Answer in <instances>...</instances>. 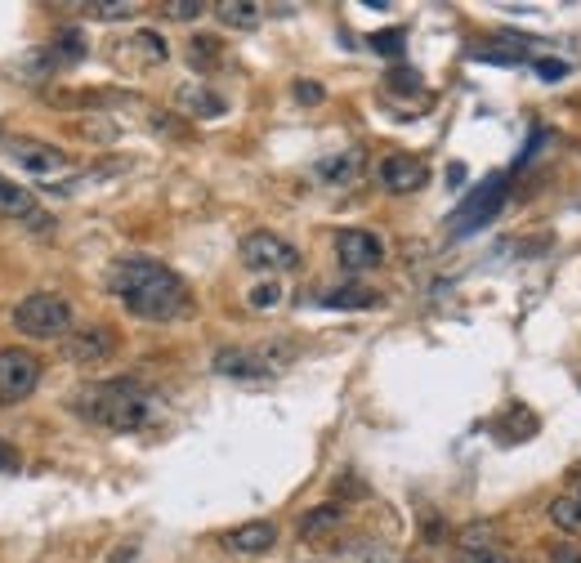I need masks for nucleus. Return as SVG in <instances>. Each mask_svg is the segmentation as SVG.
<instances>
[{
	"mask_svg": "<svg viewBox=\"0 0 581 563\" xmlns=\"http://www.w3.org/2000/svg\"><path fill=\"white\" fill-rule=\"evenodd\" d=\"M108 286L135 318L144 322H175L188 309V282L175 269L148 255H130L108 269Z\"/></svg>",
	"mask_w": 581,
	"mask_h": 563,
	"instance_id": "nucleus-1",
	"label": "nucleus"
},
{
	"mask_svg": "<svg viewBox=\"0 0 581 563\" xmlns=\"http://www.w3.org/2000/svg\"><path fill=\"white\" fill-rule=\"evenodd\" d=\"M76 416L103 429H117V434H135L157 416V407L135 380H103V385H85L76 394Z\"/></svg>",
	"mask_w": 581,
	"mask_h": 563,
	"instance_id": "nucleus-2",
	"label": "nucleus"
},
{
	"mask_svg": "<svg viewBox=\"0 0 581 563\" xmlns=\"http://www.w3.org/2000/svg\"><path fill=\"white\" fill-rule=\"evenodd\" d=\"M506 193H510V170H497V175L483 179V184L452 211V219H447L452 237H470V233H479L488 219H497V211L506 206Z\"/></svg>",
	"mask_w": 581,
	"mask_h": 563,
	"instance_id": "nucleus-3",
	"label": "nucleus"
},
{
	"mask_svg": "<svg viewBox=\"0 0 581 563\" xmlns=\"http://www.w3.org/2000/svg\"><path fill=\"white\" fill-rule=\"evenodd\" d=\"M14 327L23 331V336H63V331L72 327V304L63 300V295H27L23 304H14Z\"/></svg>",
	"mask_w": 581,
	"mask_h": 563,
	"instance_id": "nucleus-4",
	"label": "nucleus"
},
{
	"mask_svg": "<svg viewBox=\"0 0 581 563\" xmlns=\"http://www.w3.org/2000/svg\"><path fill=\"white\" fill-rule=\"evenodd\" d=\"M242 264L251 273H291V269H300V251L278 233H246Z\"/></svg>",
	"mask_w": 581,
	"mask_h": 563,
	"instance_id": "nucleus-5",
	"label": "nucleus"
},
{
	"mask_svg": "<svg viewBox=\"0 0 581 563\" xmlns=\"http://www.w3.org/2000/svg\"><path fill=\"white\" fill-rule=\"evenodd\" d=\"M41 385V362L27 349H0V403H23Z\"/></svg>",
	"mask_w": 581,
	"mask_h": 563,
	"instance_id": "nucleus-6",
	"label": "nucleus"
},
{
	"mask_svg": "<svg viewBox=\"0 0 581 563\" xmlns=\"http://www.w3.org/2000/svg\"><path fill=\"white\" fill-rule=\"evenodd\" d=\"M336 255L349 273H367L385 260V242L371 228H340L336 233Z\"/></svg>",
	"mask_w": 581,
	"mask_h": 563,
	"instance_id": "nucleus-7",
	"label": "nucleus"
},
{
	"mask_svg": "<svg viewBox=\"0 0 581 563\" xmlns=\"http://www.w3.org/2000/svg\"><path fill=\"white\" fill-rule=\"evenodd\" d=\"M211 367H215V376H228V380H264V376H273V362L264 358V353H255V349H219L215 358H211Z\"/></svg>",
	"mask_w": 581,
	"mask_h": 563,
	"instance_id": "nucleus-8",
	"label": "nucleus"
},
{
	"mask_svg": "<svg viewBox=\"0 0 581 563\" xmlns=\"http://www.w3.org/2000/svg\"><path fill=\"white\" fill-rule=\"evenodd\" d=\"M5 148H9V157H14L23 170H32V175H54V170L68 166V152H63V148H50V143H36V139H9Z\"/></svg>",
	"mask_w": 581,
	"mask_h": 563,
	"instance_id": "nucleus-9",
	"label": "nucleus"
},
{
	"mask_svg": "<svg viewBox=\"0 0 581 563\" xmlns=\"http://www.w3.org/2000/svg\"><path fill=\"white\" fill-rule=\"evenodd\" d=\"M425 179H430L425 161L407 157V152H394V157L380 161V184H385L389 193H416V188H425Z\"/></svg>",
	"mask_w": 581,
	"mask_h": 563,
	"instance_id": "nucleus-10",
	"label": "nucleus"
},
{
	"mask_svg": "<svg viewBox=\"0 0 581 563\" xmlns=\"http://www.w3.org/2000/svg\"><path fill=\"white\" fill-rule=\"evenodd\" d=\"M273 541H278V523L269 519H251L224 532V550H233V555H264V550H273Z\"/></svg>",
	"mask_w": 581,
	"mask_h": 563,
	"instance_id": "nucleus-11",
	"label": "nucleus"
},
{
	"mask_svg": "<svg viewBox=\"0 0 581 563\" xmlns=\"http://www.w3.org/2000/svg\"><path fill=\"white\" fill-rule=\"evenodd\" d=\"M112 349H117L112 327H85V331H76V336L68 340V358L81 362V367H94V362L112 358Z\"/></svg>",
	"mask_w": 581,
	"mask_h": 563,
	"instance_id": "nucleus-12",
	"label": "nucleus"
},
{
	"mask_svg": "<svg viewBox=\"0 0 581 563\" xmlns=\"http://www.w3.org/2000/svg\"><path fill=\"white\" fill-rule=\"evenodd\" d=\"M340 519H345V510H340V505H313V510L300 519V537L304 541L327 537V532L340 528Z\"/></svg>",
	"mask_w": 581,
	"mask_h": 563,
	"instance_id": "nucleus-13",
	"label": "nucleus"
},
{
	"mask_svg": "<svg viewBox=\"0 0 581 563\" xmlns=\"http://www.w3.org/2000/svg\"><path fill=\"white\" fill-rule=\"evenodd\" d=\"M32 211H36V197L27 193V188H18L14 179L0 175V215H9V219H32Z\"/></svg>",
	"mask_w": 581,
	"mask_h": 563,
	"instance_id": "nucleus-14",
	"label": "nucleus"
},
{
	"mask_svg": "<svg viewBox=\"0 0 581 563\" xmlns=\"http://www.w3.org/2000/svg\"><path fill=\"white\" fill-rule=\"evenodd\" d=\"M322 304L327 309H376L380 295L367 291V286H336V291L322 295Z\"/></svg>",
	"mask_w": 581,
	"mask_h": 563,
	"instance_id": "nucleus-15",
	"label": "nucleus"
},
{
	"mask_svg": "<svg viewBox=\"0 0 581 563\" xmlns=\"http://www.w3.org/2000/svg\"><path fill=\"white\" fill-rule=\"evenodd\" d=\"M550 523H555L559 532H581V505L573 501V496H559V501H550Z\"/></svg>",
	"mask_w": 581,
	"mask_h": 563,
	"instance_id": "nucleus-16",
	"label": "nucleus"
},
{
	"mask_svg": "<svg viewBox=\"0 0 581 563\" xmlns=\"http://www.w3.org/2000/svg\"><path fill=\"white\" fill-rule=\"evenodd\" d=\"M54 54H59V59H68V63L85 59V54H90V45H85V32H81V27H63V32L54 36Z\"/></svg>",
	"mask_w": 581,
	"mask_h": 563,
	"instance_id": "nucleus-17",
	"label": "nucleus"
},
{
	"mask_svg": "<svg viewBox=\"0 0 581 563\" xmlns=\"http://www.w3.org/2000/svg\"><path fill=\"white\" fill-rule=\"evenodd\" d=\"M179 103H184L193 117H219V112H224V99L202 94V90H179Z\"/></svg>",
	"mask_w": 581,
	"mask_h": 563,
	"instance_id": "nucleus-18",
	"label": "nucleus"
},
{
	"mask_svg": "<svg viewBox=\"0 0 581 563\" xmlns=\"http://www.w3.org/2000/svg\"><path fill=\"white\" fill-rule=\"evenodd\" d=\"M219 18H224L228 27H255L260 23V9L246 5V0H224V5H219Z\"/></svg>",
	"mask_w": 581,
	"mask_h": 563,
	"instance_id": "nucleus-19",
	"label": "nucleus"
},
{
	"mask_svg": "<svg viewBox=\"0 0 581 563\" xmlns=\"http://www.w3.org/2000/svg\"><path fill=\"white\" fill-rule=\"evenodd\" d=\"M371 50L376 54H385V59H398V54L407 50V32L403 27H389V32H371Z\"/></svg>",
	"mask_w": 581,
	"mask_h": 563,
	"instance_id": "nucleus-20",
	"label": "nucleus"
},
{
	"mask_svg": "<svg viewBox=\"0 0 581 563\" xmlns=\"http://www.w3.org/2000/svg\"><path fill=\"white\" fill-rule=\"evenodd\" d=\"M385 85L389 90H398V94H416L421 90V72H412V68H394L385 76Z\"/></svg>",
	"mask_w": 581,
	"mask_h": 563,
	"instance_id": "nucleus-21",
	"label": "nucleus"
},
{
	"mask_svg": "<svg viewBox=\"0 0 581 563\" xmlns=\"http://www.w3.org/2000/svg\"><path fill=\"white\" fill-rule=\"evenodd\" d=\"M188 54H193V63H197V68H215V54H219V45L211 41V36H197V41L193 45H188Z\"/></svg>",
	"mask_w": 581,
	"mask_h": 563,
	"instance_id": "nucleus-22",
	"label": "nucleus"
},
{
	"mask_svg": "<svg viewBox=\"0 0 581 563\" xmlns=\"http://www.w3.org/2000/svg\"><path fill=\"white\" fill-rule=\"evenodd\" d=\"M456 563H510V559L501 555L497 546H479V550H474V546H465L461 555H456Z\"/></svg>",
	"mask_w": 581,
	"mask_h": 563,
	"instance_id": "nucleus-23",
	"label": "nucleus"
},
{
	"mask_svg": "<svg viewBox=\"0 0 581 563\" xmlns=\"http://www.w3.org/2000/svg\"><path fill=\"white\" fill-rule=\"evenodd\" d=\"M354 170H358L354 157H327V161L318 166V175H322V179H349Z\"/></svg>",
	"mask_w": 581,
	"mask_h": 563,
	"instance_id": "nucleus-24",
	"label": "nucleus"
},
{
	"mask_svg": "<svg viewBox=\"0 0 581 563\" xmlns=\"http://www.w3.org/2000/svg\"><path fill=\"white\" fill-rule=\"evenodd\" d=\"M90 14L112 23V18H130V14H135V5H130V0H108V5H90Z\"/></svg>",
	"mask_w": 581,
	"mask_h": 563,
	"instance_id": "nucleus-25",
	"label": "nucleus"
},
{
	"mask_svg": "<svg viewBox=\"0 0 581 563\" xmlns=\"http://www.w3.org/2000/svg\"><path fill=\"white\" fill-rule=\"evenodd\" d=\"M278 300H282L278 282H264V286H255V291H251V309H273Z\"/></svg>",
	"mask_w": 581,
	"mask_h": 563,
	"instance_id": "nucleus-26",
	"label": "nucleus"
},
{
	"mask_svg": "<svg viewBox=\"0 0 581 563\" xmlns=\"http://www.w3.org/2000/svg\"><path fill=\"white\" fill-rule=\"evenodd\" d=\"M135 45H139V50H148V59H152V63L166 59V41H161L157 32H139V36H135Z\"/></svg>",
	"mask_w": 581,
	"mask_h": 563,
	"instance_id": "nucleus-27",
	"label": "nucleus"
},
{
	"mask_svg": "<svg viewBox=\"0 0 581 563\" xmlns=\"http://www.w3.org/2000/svg\"><path fill=\"white\" fill-rule=\"evenodd\" d=\"M537 76H541V81H564L568 63L564 59H537Z\"/></svg>",
	"mask_w": 581,
	"mask_h": 563,
	"instance_id": "nucleus-28",
	"label": "nucleus"
},
{
	"mask_svg": "<svg viewBox=\"0 0 581 563\" xmlns=\"http://www.w3.org/2000/svg\"><path fill=\"white\" fill-rule=\"evenodd\" d=\"M295 99H300V103H322V99H327V90H322L318 81H295Z\"/></svg>",
	"mask_w": 581,
	"mask_h": 563,
	"instance_id": "nucleus-29",
	"label": "nucleus"
},
{
	"mask_svg": "<svg viewBox=\"0 0 581 563\" xmlns=\"http://www.w3.org/2000/svg\"><path fill=\"white\" fill-rule=\"evenodd\" d=\"M170 18H197L202 14V0H175V5H166Z\"/></svg>",
	"mask_w": 581,
	"mask_h": 563,
	"instance_id": "nucleus-30",
	"label": "nucleus"
},
{
	"mask_svg": "<svg viewBox=\"0 0 581 563\" xmlns=\"http://www.w3.org/2000/svg\"><path fill=\"white\" fill-rule=\"evenodd\" d=\"M0 470H18V452L5 443V438H0Z\"/></svg>",
	"mask_w": 581,
	"mask_h": 563,
	"instance_id": "nucleus-31",
	"label": "nucleus"
},
{
	"mask_svg": "<svg viewBox=\"0 0 581 563\" xmlns=\"http://www.w3.org/2000/svg\"><path fill=\"white\" fill-rule=\"evenodd\" d=\"M550 563H581V550H573V546H559L555 555H550Z\"/></svg>",
	"mask_w": 581,
	"mask_h": 563,
	"instance_id": "nucleus-32",
	"label": "nucleus"
},
{
	"mask_svg": "<svg viewBox=\"0 0 581 563\" xmlns=\"http://www.w3.org/2000/svg\"><path fill=\"white\" fill-rule=\"evenodd\" d=\"M573 501H577V505H581V488H577V492H573Z\"/></svg>",
	"mask_w": 581,
	"mask_h": 563,
	"instance_id": "nucleus-33",
	"label": "nucleus"
}]
</instances>
